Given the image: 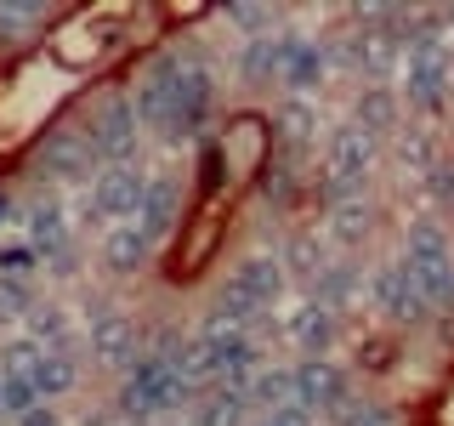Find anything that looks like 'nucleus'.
I'll return each mask as SVG.
<instances>
[{"mask_svg":"<svg viewBox=\"0 0 454 426\" xmlns=\"http://www.w3.org/2000/svg\"><path fill=\"white\" fill-rule=\"evenodd\" d=\"M290 341H295V352H301V359H330V347H335V312L318 307L307 296V302L290 312Z\"/></svg>","mask_w":454,"mask_h":426,"instance_id":"obj_21","label":"nucleus"},{"mask_svg":"<svg viewBox=\"0 0 454 426\" xmlns=\"http://www.w3.org/2000/svg\"><path fill=\"white\" fill-rule=\"evenodd\" d=\"M91 359L103 369H131L142 359V330L120 302H91Z\"/></svg>","mask_w":454,"mask_h":426,"instance_id":"obj_8","label":"nucleus"},{"mask_svg":"<svg viewBox=\"0 0 454 426\" xmlns=\"http://www.w3.org/2000/svg\"><path fill=\"white\" fill-rule=\"evenodd\" d=\"M369 302H375V312L392 324V330H420V324H432L437 312L432 302H426V290L415 279H409L403 262H387L375 267V279H369Z\"/></svg>","mask_w":454,"mask_h":426,"instance_id":"obj_6","label":"nucleus"},{"mask_svg":"<svg viewBox=\"0 0 454 426\" xmlns=\"http://www.w3.org/2000/svg\"><path fill=\"white\" fill-rule=\"evenodd\" d=\"M335 426H397V415L387 404H375V398H352V404L335 415Z\"/></svg>","mask_w":454,"mask_h":426,"instance_id":"obj_33","label":"nucleus"},{"mask_svg":"<svg viewBox=\"0 0 454 426\" xmlns=\"http://www.w3.org/2000/svg\"><path fill=\"white\" fill-rule=\"evenodd\" d=\"M91 426H153V421H125V415H97Z\"/></svg>","mask_w":454,"mask_h":426,"instance_id":"obj_41","label":"nucleus"},{"mask_svg":"<svg viewBox=\"0 0 454 426\" xmlns=\"http://www.w3.org/2000/svg\"><path fill=\"white\" fill-rule=\"evenodd\" d=\"M352 125H358L364 137H392V131H403V97H397L392 85H364L358 103H352Z\"/></svg>","mask_w":454,"mask_h":426,"instance_id":"obj_19","label":"nucleus"},{"mask_svg":"<svg viewBox=\"0 0 454 426\" xmlns=\"http://www.w3.org/2000/svg\"><path fill=\"white\" fill-rule=\"evenodd\" d=\"M250 404L255 409L295 404V369H255V375H250Z\"/></svg>","mask_w":454,"mask_h":426,"instance_id":"obj_30","label":"nucleus"},{"mask_svg":"<svg viewBox=\"0 0 454 426\" xmlns=\"http://www.w3.org/2000/svg\"><path fill=\"white\" fill-rule=\"evenodd\" d=\"M35 267H40L35 245H6V250H0V279H28Z\"/></svg>","mask_w":454,"mask_h":426,"instance_id":"obj_36","label":"nucleus"},{"mask_svg":"<svg viewBox=\"0 0 454 426\" xmlns=\"http://www.w3.org/2000/svg\"><path fill=\"white\" fill-rule=\"evenodd\" d=\"M80 131H85V142H91L97 165H137L142 125H137V114H131V97H103Z\"/></svg>","mask_w":454,"mask_h":426,"instance_id":"obj_5","label":"nucleus"},{"mask_svg":"<svg viewBox=\"0 0 454 426\" xmlns=\"http://www.w3.org/2000/svg\"><path fill=\"white\" fill-rule=\"evenodd\" d=\"M46 18V6H35V0H23V6H0V40H18V28L40 23Z\"/></svg>","mask_w":454,"mask_h":426,"instance_id":"obj_35","label":"nucleus"},{"mask_svg":"<svg viewBox=\"0 0 454 426\" xmlns=\"http://www.w3.org/2000/svg\"><path fill=\"white\" fill-rule=\"evenodd\" d=\"M278 262H290V267H284V279L312 284V279L324 273V245L312 233H290V239H284V250H278Z\"/></svg>","mask_w":454,"mask_h":426,"instance_id":"obj_29","label":"nucleus"},{"mask_svg":"<svg viewBox=\"0 0 454 426\" xmlns=\"http://www.w3.org/2000/svg\"><path fill=\"white\" fill-rule=\"evenodd\" d=\"M250 415V381H216L193 398V426H245Z\"/></svg>","mask_w":454,"mask_h":426,"instance_id":"obj_16","label":"nucleus"},{"mask_svg":"<svg viewBox=\"0 0 454 426\" xmlns=\"http://www.w3.org/2000/svg\"><path fill=\"white\" fill-rule=\"evenodd\" d=\"M227 290L245 296L255 312H267L284 296V262H278V256H267V250H255V256H245V262L227 273Z\"/></svg>","mask_w":454,"mask_h":426,"instance_id":"obj_14","label":"nucleus"},{"mask_svg":"<svg viewBox=\"0 0 454 426\" xmlns=\"http://www.w3.org/2000/svg\"><path fill=\"white\" fill-rule=\"evenodd\" d=\"M40 404V392H35V381L28 375H12V369H0V415H28V409Z\"/></svg>","mask_w":454,"mask_h":426,"instance_id":"obj_31","label":"nucleus"},{"mask_svg":"<svg viewBox=\"0 0 454 426\" xmlns=\"http://www.w3.org/2000/svg\"><path fill=\"white\" fill-rule=\"evenodd\" d=\"M28 233H35V256L51 267L57 279H68L74 273V245H68V222H63V205L57 199H40L35 210H28Z\"/></svg>","mask_w":454,"mask_h":426,"instance_id":"obj_13","label":"nucleus"},{"mask_svg":"<svg viewBox=\"0 0 454 426\" xmlns=\"http://www.w3.org/2000/svg\"><path fill=\"white\" fill-rule=\"evenodd\" d=\"M369 170H375V137H364L358 125H340V131L330 137V148H324L318 177H312L307 188L324 199V210H330V205H340V199L364 193Z\"/></svg>","mask_w":454,"mask_h":426,"instance_id":"obj_3","label":"nucleus"},{"mask_svg":"<svg viewBox=\"0 0 454 426\" xmlns=\"http://www.w3.org/2000/svg\"><path fill=\"white\" fill-rule=\"evenodd\" d=\"M324 233L335 239L340 250H358L369 233H375V205L358 193V199H340V205L324 210Z\"/></svg>","mask_w":454,"mask_h":426,"instance_id":"obj_22","label":"nucleus"},{"mask_svg":"<svg viewBox=\"0 0 454 426\" xmlns=\"http://www.w3.org/2000/svg\"><path fill=\"white\" fill-rule=\"evenodd\" d=\"M28 381H35L40 404H51V398L74 392V381H80L74 352H46V347H40V359H35V369H28Z\"/></svg>","mask_w":454,"mask_h":426,"instance_id":"obj_26","label":"nucleus"},{"mask_svg":"<svg viewBox=\"0 0 454 426\" xmlns=\"http://www.w3.org/2000/svg\"><path fill=\"white\" fill-rule=\"evenodd\" d=\"M255 188H262V199L273 210H295L301 205V188H307V170H301V160H290V154H267L262 160V177H255Z\"/></svg>","mask_w":454,"mask_h":426,"instance_id":"obj_20","label":"nucleus"},{"mask_svg":"<svg viewBox=\"0 0 454 426\" xmlns=\"http://www.w3.org/2000/svg\"><path fill=\"white\" fill-rule=\"evenodd\" d=\"M210 108H216V80H210L205 63L182 57V80H176V125L165 131V142H193L205 131Z\"/></svg>","mask_w":454,"mask_h":426,"instance_id":"obj_10","label":"nucleus"},{"mask_svg":"<svg viewBox=\"0 0 454 426\" xmlns=\"http://www.w3.org/2000/svg\"><path fill=\"white\" fill-rule=\"evenodd\" d=\"M176 217H182V188H176V177H148V193H142V205H137V227L160 245V239L176 227Z\"/></svg>","mask_w":454,"mask_h":426,"instance_id":"obj_17","label":"nucleus"},{"mask_svg":"<svg viewBox=\"0 0 454 426\" xmlns=\"http://www.w3.org/2000/svg\"><path fill=\"white\" fill-rule=\"evenodd\" d=\"M6 217H12V199H6V193H0V222H6Z\"/></svg>","mask_w":454,"mask_h":426,"instance_id":"obj_42","label":"nucleus"},{"mask_svg":"<svg viewBox=\"0 0 454 426\" xmlns=\"http://www.w3.org/2000/svg\"><path fill=\"white\" fill-rule=\"evenodd\" d=\"M227 23H233V28H245V35L250 40H262V35H273V12H267V6H227Z\"/></svg>","mask_w":454,"mask_h":426,"instance_id":"obj_34","label":"nucleus"},{"mask_svg":"<svg viewBox=\"0 0 454 426\" xmlns=\"http://www.w3.org/2000/svg\"><path fill=\"white\" fill-rule=\"evenodd\" d=\"M324 63H330V57H324V46L318 40H301L295 35V46H290V57H284V85H290L295 97H307V91H318L324 85Z\"/></svg>","mask_w":454,"mask_h":426,"instance_id":"obj_25","label":"nucleus"},{"mask_svg":"<svg viewBox=\"0 0 454 426\" xmlns=\"http://www.w3.org/2000/svg\"><path fill=\"white\" fill-rule=\"evenodd\" d=\"M176 80H182V51H165V57H153V63L142 68V80L131 91L137 125H153L160 137L176 125Z\"/></svg>","mask_w":454,"mask_h":426,"instance_id":"obj_7","label":"nucleus"},{"mask_svg":"<svg viewBox=\"0 0 454 426\" xmlns=\"http://www.w3.org/2000/svg\"><path fill=\"white\" fill-rule=\"evenodd\" d=\"M295 46V35H262V40H250L245 51H239V80L245 85H267V80H278L284 75V57H290Z\"/></svg>","mask_w":454,"mask_h":426,"instance_id":"obj_23","label":"nucleus"},{"mask_svg":"<svg viewBox=\"0 0 454 426\" xmlns=\"http://www.w3.org/2000/svg\"><path fill=\"white\" fill-rule=\"evenodd\" d=\"M0 312H6V319H18V312H35L28 279H0Z\"/></svg>","mask_w":454,"mask_h":426,"instance_id":"obj_37","label":"nucleus"},{"mask_svg":"<svg viewBox=\"0 0 454 426\" xmlns=\"http://www.w3.org/2000/svg\"><path fill=\"white\" fill-rule=\"evenodd\" d=\"M97 262H103L114 279H137L142 267L153 262V239L142 233L137 222H114L108 233H103V250H97Z\"/></svg>","mask_w":454,"mask_h":426,"instance_id":"obj_15","label":"nucleus"},{"mask_svg":"<svg viewBox=\"0 0 454 426\" xmlns=\"http://www.w3.org/2000/svg\"><path fill=\"white\" fill-rule=\"evenodd\" d=\"M28 341L46 352H74V335H68V319L57 302H35V312H28Z\"/></svg>","mask_w":454,"mask_h":426,"instance_id":"obj_28","label":"nucleus"},{"mask_svg":"<svg viewBox=\"0 0 454 426\" xmlns=\"http://www.w3.org/2000/svg\"><path fill=\"white\" fill-rule=\"evenodd\" d=\"M409 114H420V125H437L449 114V97H454V51L437 46V51H409V75H403V91Z\"/></svg>","mask_w":454,"mask_h":426,"instance_id":"obj_4","label":"nucleus"},{"mask_svg":"<svg viewBox=\"0 0 454 426\" xmlns=\"http://www.w3.org/2000/svg\"><path fill=\"white\" fill-rule=\"evenodd\" d=\"M312 142H318V108H312L307 97H290V103L278 108V120H273V148L307 165V148H312Z\"/></svg>","mask_w":454,"mask_h":426,"instance_id":"obj_18","label":"nucleus"},{"mask_svg":"<svg viewBox=\"0 0 454 426\" xmlns=\"http://www.w3.org/2000/svg\"><path fill=\"white\" fill-rule=\"evenodd\" d=\"M364 296V273H358V262H324V273L312 279V302L318 307H330L335 319L347 312L352 302Z\"/></svg>","mask_w":454,"mask_h":426,"instance_id":"obj_24","label":"nucleus"},{"mask_svg":"<svg viewBox=\"0 0 454 426\" xmlns=\"http://www.w3.org/2000/svg\"><path fill=\"white\" fill-rule=\"evenodd\" d=\"M199 387L188 375H176L160 352H142V359L125 369V381H120V404H114V415H125V421H153V415H165V409H182V404H193Z\"/></svg>","mask_w":454,"mask_h":426,"instance_id":"obj_1","label":"nucleus"},{"mask_svg":"<svg viewBox=\"0 0 454 426\" xmlns=\"http://www.w3.org/2000/svg\"><path fill=\"white\" fill-rule=\"evenodd\" d=\"M397 364H403V352H397L392 335H369L358 347V369H364V375H392Z\"/></svg>","mask_w":454,"mask_h":426,"instance_id":"obj_32","label":"nucleus"},{"mask_svg":"<svg viewBox=\"0 0 454 426\" xmlns=\"http://www.w3.org/2000/svg\"><path fill=\"white\" fill-rule=\"evenodd\" d=\"M35 170L40 177H57V182H74V177H91L97 170V154H91V142H85L80 125H57V131L40 137Z\"/></svg>","mask_w":454,"mask_h":426,"instance_id":"obj_11","label":"nucleus"},{"mask_svg":"<svg viewBox=\"0 0 454 426\" xmlns=\"http://www.w3.org/2000/svg\"><path fill=\"white\" fill-rule=\"evenodd\" d=\"M255 426H312L307 409H295V404H284V409H262V421Z\"/></svg>","mask_w":454,"mask_h":426,"instance_id":"obj_39","label":"nucleus"},{"mask_svg":"<svg viewBox=\"0 0 454 426\" xmlns=\"http://www.w3.org/2000/svg\"><path fill=\"white\" fill-rule=\"evenodd\" d=\"M347 404H352V375L335 359L295 364V409H307V415H340Z\"/></svg>","mask_w":454,"mask_h":426,"instance_id":"obj_9","label":"nucleus"},{"mask_svg":"<svg viewBox=\"0 0 454 426\" xmlns=\"http://www.w3.org/2000/svg\"><path fill=\"white\" fill-rule=\"evenodd\" d=\"M397 262L409 267V279L426 290V302H432V312H454V245L443 233V222L437 217H420L409 222V239H403V256Z\"/></svg>","mask_w":454,"mask_h":426,"instance_id":"obj_2","label":"nucleus"},{"mask_svg":"<svg viewBox=\"0 0 454 426\" xmlns=\"http://www.w3.org/2000/svg\"><path fill=\"white\" fill-rule=\"evenodd\" d=\"M426 188H432L437 210H443V217H454V160H443V165H437L432 177H426Z\"/></svg>","mask_w":454,"mask_h":426,"instance_id":"obj_38","label":"nucleus"},{"mask_svg":"<svg viewBox=\"0 0 454 426\" xmlns=\"http://www.w3.org/2000/svg\"><path fill=\"white\" fill-rule=\"evenodd\" d=\"M142 193H148V177L142 165H103L91 177V217L114 222V217H137Z\"/></svg>","mask_w":454,"mask_h":426,"instance_id":"obj_12","label":"nucleus"},{"mask_svg":"<svg viewBox=\"0 0 454 426\" xmlns=\"http://www.w3.org/2000/svg\"><path fill=\"white\" fill-rule=\"evenodd\" d=\"M18 426H57V409L51 404H35L28 415H18Z\"/></svg>","mask_w":454,"mask_h":426,"instance_id":"obj_40","label":"nucleus"},{"mask_svg":"<svg viewBox=\"0 0 454 426\" xmlns=\"http://www.w3.org/2000/svg\"><path fill=\"white\" fill-rule=\"evenodd\" d=\"M397 154H403V165L420 170V177H432V170L443 165V142H437L432 125H403V131H397Z\"/></svg>","mask_w":454,"mask_h":426,"instance_id":"obj_27","label":"nucleus"}]
</instances>
